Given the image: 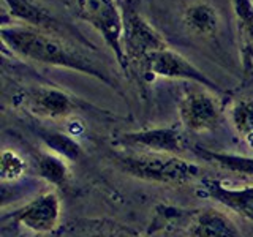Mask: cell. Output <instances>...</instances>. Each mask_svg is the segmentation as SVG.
I'll return each instance as SVG.
<instances>
[{"instance_id": "16", "label": "cell", "mask_w": 253, "mask_h": 237, "mask_svg": "<svg viewBox=\"0 0 253 237\" xmlns=\"http://www.w3.org/2000/svg\"><path fill=\"white\" fill-rule=\"evenodd\" d=\"M229 118L234 130L253 149V95L237 100L229 109Z\"/></svg>"}, {"instance_id": "6", "label": "cell", "mask_w": 253, "mask_h": 237, "mask_svg": "<svg viewBox=\"0 0 253 237\" xmlns=\"http://www.w3.org/2000/svg\"><path fill=\"white\" fill-rule=\"evenodd\" d=\"M3 3L8 13H10L11 19L18 24L68 38L71 41L83 43L93 49L90 41H87L79 32H75L70 26H65L63 22H60L47 8H44L37 0H3Z\"/></svg>"}, {"instance_id": "10", "label": "cell", "mask_w": 253, "mask_h": 237, "mask_svg": "<svg viewBox=\"0 0 253 237\" xmlns=\"http://www.w3.org/2000/svg\"><path fill=\"white\" fill-rule=\"evenodd\" d=\"M119 144L125 149L139 152H157V154H172L182 152V136L180 131L174 126H157L139 131L125 133L119 138Z\"/></svg>"}, {"instance_id": "4", "label": "cell", "mask_w": 253, "mask_h": 237, "mask_svg": "<svg viewBox=\"0 0 253 237\" xmlns=\"http://www.w3.org/2000/svg\"><path fill=\"white\" fill-rule=\"evenodd\" d=\"M139 68L144 75H149L152 78L160 76L166 79H184V81H192L200 85H204L211 90H221L217 82H213L201 70H198L192 62L187 60L179 52L172 51L169 46L149 54L141 62Z\"/></svg>"}, {"instance_id": "1", "label": "cell", "mask_w": 253, "mask_h": 237, "mask_svg": "<svg viewBox=\"0 0 253 237\" xmlns=\"http://www.w3.org/2000/svg\"><path fill=\"white\" fill-rule=\"evenodd\" d=\"M0 37L8 49L24 60L79 71L97 78L109 87H116V81L103 65L79 49L78 43L68 38L47 34L18 22H13L10 26L3 24Z\"/></svg>"}, {"instance_id": "5", "label": "cell", "mask_w": 253, "mask_h": 237, "mask_svg": "<svg viewBox=\"0 0 253 237\" xmlns=\"http://www.w3.org/2000/svg\"><path fill=\"white\" fill-rule=\"evenodd\" d=\"M62 217V202L55 192H44L35 196L22 207L16 209L10 217H3V220L11 218V221L19 226L29 229L37 234H51L57 231L60 226Z\"/></svg>"}, {"instance_id": "19", "label": "cell", "mask_w": 253, "mask_h": 237, "mask_svg": "<svg viewBox=\"0 0 253 237\" xmlns=\"http://www.w3.org/2000/svg\"><path fill=\"white\" fill-rule=\"evenodd\" d=\"M201 155L209 157L212 160H215L218 164L223 168H228L231 171L241 172V174H250L253 176V160L252 158H241V157H233V155H220V154H212V152H201Z\"/></svg>"}, {"instance_id": "14", "label": "cell", "mask_w": 253, "mask_h": 237, "mask_svg": "<svg viewBox=\"0 0 253 237\" xmlns=\"http://www.w3.org/2000/svg\"><path fill=\"white\" fill-rule=\"evenodd\" d=\"M184 24L195 35L208 37L212 35L218 27V14L206 2H196L185 8Z\"/></svg>"}, {"instance_id": "12", "label": "cell", "mask_w": 253, "mask_h": 237, "mask_svg": "<svg viewBox=\"0 0 253 237\" xmlns=\"http://www.w3.org/2000/svg\"><path fill=\"white\" fill-rule=\"evenodd\" d=\"M204 188L208 193L225 207L242 213L245 218L253 221V187L226 188L215 180H206Z\"/></svg>"}, {"instance_id": "7", "label": "cell", "mask_w": 253, "mask_h": 237, "mask_svg": "<svg viewBox=\"0 0 253 237\" xmlns=\"http://www.w3.org/2000/svg\"><path fill=\"white\" fill-rule=\"evenodd\" d=\"M21 100L30 114L46 120H65L79 108V101L73 95L54 85L30 87Z\"/></svg>"}, {"instance_id": "15", "label": "cell", "mask_w": 253, "mask_h": 237, "mask_svg": "<svg viewBox=\"0 0 253 237\" xmlns=\"http://www.w3.org/2000/svg\"><path fill=\"white\" fill-rule=\"evenodd\" d=\"M37 169L47 184L54 187L63 188L70 182V168L67 161L60 155L49 154V152H40L37 155Z\"/></svg>"}, {"instance_id": "11", "label": "cell", "mask_w": 253, "mask_h": 237, "mask_svg": "<svg viewBox=\"0 0 253 237\" xmlns=\"http://www.w3.org/2000/svg\"><path fill=\"white\" fill-rule=\"evenodd\" d=\"M187 233L190 237H244L236 221L215 207L195 212L188 220Z\"/></svg>"}, {"instance_id": "2", "label": "cell", "mask_w": 253, "mask_h": 237, "mask_svg": "<svg viewBox=\"0 0 253 237\" xmlns=\"http://www.w3.org/2000/svg\"><path fill=\"white\" fill-rule=\"evenodd\" d=\"M117 168L144 182L160 185H184L200 177V166L172 154L119 152L113 157Z\"/></svg>"}, {"instance_id": "9", "label": "cell", "mask_w": 253, "mask_h": 237, "mask_svg": "<svg viewBox=\"0 0 253 237\" xmlns=\"http://www.w3.org/2000/svg\"><path fill=\"white\" fill-rule=\"evenodd\" d=\"M179 117L188 131L208 133L217 128L221 109L209 92L188 90L179 100Z\"/></svg>"}, {"instance_id": "3", "label": "cell", "mask_w": 253, "mask_h": 237, "mask_svg": "<svg viewBox=\"0 0 253 237\" xmlns=\"http://www.w3.org/2000/svg\"><path fill=\"white\" fill-rule=\"evenodd\" d=\"M76 14L98 32L103 41L125 71L128 59L124 49V13H121L116 0H75Z\"/></svg>"}, {"instance_id": "13", "label": "cell", "mask_w": 253, "mask_h": 237, "mask_svg": "<svg viewBox=\"0 0 253 237\" xmlns=\"http://www.w3.org/2000/svg\"><path fill=\"white\" fill-rule=\"evenodd\" d=\"M63 237H141L133 229L109 220H75L63 229Z\"/></svg>"}, {"instance_id": "8", "label": "cell", "mask_w": 253, "mask_h": 237, "mask_svg": "<svg viewBox=\"0 0 253 237\" xmlns=\"http://www.w3.org/2000/svg\"><path fill=\"white\" fill-rule=\"evenodd\" d=\"M168 47L165 38L133 8L124 11V49L128 62L139 63L149 54Z\"/></svg>"}, {"instance_id": "17", "label": "cell", "mask_w": 253, "mask_h": 237, "mask_svg": "<svg viewBox=\"0 0 253 237\" xmlns=\"http://www.w3.org/2000/svg\"><path fill=\"white\" fill-rule=\"evenodd\" d=\"M27 172V161L11 149H3L0 155V177L3 182H14Z\"/></svg>"}, {"instance_id": "18", "label": "cell", "mask_w": 253, "mask_h": 237, "mask_svg": "<svg viewBox=\"0 0 253 237\" xmlns=\"http://www.w3.org/2000/svg\"><path fill=\"white\" fill-rule=\"evenodd\" d=\"M233 5L245 41L253 47V0H233Z\"/></svg>"}]
</instances>
